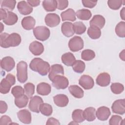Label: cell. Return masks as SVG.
Returning a JSON list of instances; mask_svg holds the SVG:
<instances>
[{
  "label": "cell",
  "mask_w": 125,
  "mask_h": 125,
  "mask_svg": "<svg viewBox=\"0 0 125 125\" xmlns=\"http://www.w3.org/2000/svg\"><path fill=\"white\" fill-rule=\"evenodd\" d=\"M21 36L16 33L9 34L7 33L0 34V46L3 48L15 47L21 42Z\"/></svg>",
  "instance_id": "1"
},
{
  "label": "cell",
  "mask_w": 125,
  "mask_h": 125,
  "mask_svg": "<svg viewBox=\"0 0 125 125\" xmlns=\"http://www.w3.org/2000/svg\"><path fill=\"white\" fill-rule=\"evenodd\" d=\"M30 68L35 72H37L42 76H45L50 70L49 63L41 58L33 59L29 64Z\"/></svg>",
  "instance_id": "2"
},
{
  "label": "cell",
  "mask_w": 125,
  "mask_h": 125,
  "mask_svg": "<svg viewBox=\"0 0 125 125\" xmlns=\"http://www.w3.org/2000/svg\"><path fill=\"white\" fill-rule=\"evenodd\" d=\"M16 83L15 77L11 74H8L5 78H3L0 83V92L2 94L8 93L11 88Z\"/></svg>",
  "instance_id": "3"
},
{
  "label": "cell",
  "mask_w": 125,
  "mask_h": 125,
  "mask_svg": "<svg viewBox=\"0 0 125 125\" xmlns=\"http://www.w3.org/2000/svg\"><path fill=\"white\" fill-rule=\"evenodd\" d=\"M17 78L21 83H25L28 79L27 64L24 61L20 62L17 65Z\"/></svg>",
  "instance_id": "4"
},
{
  "label": "cell",
  "mask_w": 125,
  "mask_h": 125,
  "mask_svg": "<svg viewBox=\"0 0 125 125\" xmlns=\"http://www.w3.org/2000/svg\"><path fill=\"white\" fill-rule=\"evenodd\" d=\"M33 34L37 40L45 41L49 38L50 32L46 26H38L33 29Z\"/></svg>",
  "instance_id": "5"
},
{
  "label": "cell",
  "mask_w": 125,
  "mask_h": 125,
  "mask_svg": "<svg viewBox=\"0 0 125 125\" xmlns=\"http://www.w3.org/2000/svg\"><path fill=\"white\" fill-rule=\"evenodd\" d=\"M83 45L82 38L77 36L73 37L68 42V47L72 52H77L81 50L83 48Z\"/></svg>",
  "instance_id": "6"
},
{
  "label": "cell",
  "mask_w": 125,
  "mask_h": 125,
  "mask_svg": "<svg viewBox=\"0 0 125 125\" xmlns=\"http://www.w3.org/2000/svg\"><path fill=\"white\" fill-rule=\"evenodd\" d=\"M53 86L58 89H65L69 84L67 78L63 75L56 76L52 80Z\"/></svg>",
  "instance_id": "7"
},
{
  "label": "cell",
  "mask_w": 125,
  "mask_h": 125,
  "mask_svg": "<svg viewBox=\"0 0 125 125\" xmlns=\"http://www.w3.org/2000/svg\"><path fill=\"white\" fill-rule=\"evenodd\" d=\"M43 100L40 96H34L31 97L28 105L29 109L32 112L39 113L40 105L43 103Z\"/></svg>",
  "instance_id": "8"
},
{
  "label": "cell",
  "mask_w": 125,
  "mask_h": 125,
  "mask_svg": "<svg viewBox=\"0 0 125 125\" xmlns=\"http://www.w3.org/2000/svg\"><path fill=\"white\" fill-rule=\"evenodd\" d=\"M79 84L85 90H88L92 88L94 85V82L93 78L87 75H82L79 80Z\"/></svg>",
  "instance_id": "9"
},
{
  "label": "cell",
  "mask_w": 125,
  "mask_h": 125,
  "mask_svg": "<svg viewBox=\"0 0 125 125\" xmlns=\"http://www.w3.org/2000/svg\"><path fill=\"white\" fill-rule=\"evenodd\" d=\"M44 21L47 26L53 27L60 23L61 19L58 15L55 13H49L46 15Z\"/></svg>",
  "instance_id": "10"
},
{
  "label": "cell",
  "mask_w": 125,
  "mask_h": 125,
  "mask_svg": "<svg viewBox=\"0 0 125 125\" xmlns=\"http://www.w3.org/2000/svg\"><path fill=\"white\" fill-rule=\"evenodd\" d=\"M113 113L123 115L125 113V100L119 99L115 101L111 106Z\"/></svg>",
  "instance_id": "11"
},
{
  "label": "cell",
  "mask_w": 125,
  "mask_h": 125,
  "mask_svg": "<svg viewBox=\"0 0 125 125\" xmlns=\"http://www.w3.org/2000/svg\"><path fill=\"white\" fill-rule=\"evenodd\" d=\"M15 62L13 58L10 56H6L3 58L0 61L1 68L7 71H10L15 67Z\"/></svg>",
  "instance_id": "12"
},
{
  "label": "cell",
  "mask_w": 125,
  "mask_h": 125,
  "mask_svg": "<svg viewBox=\"0 0 125 125\" xmlns=\"http://www.w3.org/2000/svg\"><path fill=\"white\" fill-rule=\"evenodd\" d=\"M17 8L19 12L22 15H27L33 11V8L26 1H19L17 4Z\"/></svg>",
  "instance_id": "13"
},
{
  "label": "cell",
  "mask_w": 125,
  "mask_h": 125,
  "mask_svg": "<svg viewBox=\"0 0 125 125\" xmlns=\"http://www.w3.org/2000/svg\"><path fill=\"white\" fill-rule=\"evenodd\" d=\"M30 52L35 56L41 55L44 51V47L43 44L38 41H34L32 42L29 46Z\"/></svg>",
  "instance_id": "14"
},
{
  "label": "cell",
  "mask_w": 125,
  "mask_h": 125,
  "mask_svg": "<svg viewBox=\"0 0 125 125\" xmlns=\"http://www.w3.org/2000/svg\"><path fill=\"white\" fill-rule=\"evenodd\" d=\"M63 74L64 70L63 66L60 64H55L51 66V69L48 75V78L49 80L52 81L56 76L59 75H63Z\"/></svg>",
  "instance_id": "15"
},
{
  "label": "cell",
  "mask_w": 125,
  "mask_h": 125,
  "mask_svg": "<svg viewBox=\"0 0 125 125\" xmlns=\"http://www.w3.org/2000/svg\"><path fill=\"white\" fill-rule=\"evenodd\" d=\"M111 114L110 109L106 106H101L97 110L96 116L98 119L101 121H106Z\"/></svg>",
  "instance_id": "16"
},
{
  "label": "cell",
  "mask_w": 125,
  "mask_h": 125,
  "mask_svg": "<svg viewBox=\"0 0 125 125\" xmlns=\"http://www.w3.org/2000/svg\"><path fill=\"white\" fill-rule=\"evenodd\" d=\"M96 83L99 86L105 87L108 85L110 83V76L106 72L100 73L97 77Z\"/></svg>",
  "instance_id": "17"
},
{
  "label": "cell",
  "mask_w": 125,
  "mask_h": 125,
  "mask_svg": "<svg viewBox=\"0 0 125 125\" xmlns=\"http://www.w3.org/2000/svg\"><path fill=\"white\" fill-rule=\"evenodd\" d=\"M19 120L22 123L29 124L31 122L32 117L31 113L27 109H22L17 113Z\"/></svg>",
  "instance_id": "18"
},
{
  "label": "cell",
  "mask_w": 125,
  "mask_h": 125,
  "mask_svg": "<svg viewBox=\"0 0 125 125\" xmlns=\"http://www.w3.org/2000/svg\"><path fill=\"white\" fill-rule=\"evenodd\" d=\"M105 23L104 18L100 15H96L93 16L89 22L90 26H95L100 29L104 27Z\"/></svg>",
  "instance_id": "19"
},
{
  "label": "cell",
  "mask_w": 125,
  "mask_h": 125,
  "mask_svg": "<svg viewBox=\"0 0 125 125\" xmlns=\"http://www.w3.org/2000/svg\"><path fill=\"white\" fill-rule=\"evenodd\" d=\"M54 104L59 107L66 106L69 102L67 96L64 94H58L53 97Z\"/></svg>",
  "instance_id": "20"
},
{
  "label": "cell",
  "mask_w": 125,
  "mask_h": 125,
  "mask_svg": "<svg viewBox=\"0 0 125 125\" xmlns=\"http://www.w3.org/2000/svg\"><path fill=\"white\" fill-rule=\"evenodd\" d=\"M61 30L63 35L66 37H70L74 34L73 23L70 22L66 21L62 23L61 26Z\"/></svg>",
  "instance_id": "21"
},
{
  "label": "cell",
  "mask_w": 125,
  "mask_h": 125,
  "mask_svg": "<svg viewBox=\"0 0 125 125\" xmlns=\"http://www.w3.org/2000/svg\"><path fill=\"white\" fill-rule=\"evenodd\" d=\"M51 91V85L46 83H41L37 85V92L38 94L42 95H48Z\"/></svg>",
  "instance_id": "22"
},
{
  "label": "cell",
  "mask_w": 125,
  "mask_h": 125,
  "mask_svg": "<svg viewBox=\"0 0 125 125\" xmlns=\"http://www.w3.org/2000/svg\"><path fill=\"white\" fill-rule=\"evenodd\" d=\"M21 23L24 29L30 30L34 28L36 24V21L32 17L27 16L22 19Z\"/></svg>",
  "instance_id": "23"
},
{
  "label": "cell",
  "mask_w": 125,
  "mask_h": 125,
  "mask_svg": "<svg viewBox=\"0 0 125 125\" xmlns=\"http://www.w3.org/2000/svg\"><path fill=\"white\" fill-rule=\"evenodd\" d=\"M61 16L62 21H74L76 20V14L73 9L69 8L66 11H64L61 13Z\"/></svg>",
  "instance_id": "24"
},
{
  "label": "cell",
  "mask_w": 125,
  "mask_h": 125,
  "mask_svg": "<svg viewBox=\"0 0 125 125\" xmlns=\"http://www.w3.org/2000/svg\"><path fill=\"white\" fill-rule=\"evenodd\" d=\"M68 90L70 94L76 98L80 99L83 96V90L77 85H71L69 86Z\"/></svg>",
  "instance_id": "25"
},
{
  "label": "cell",
  "mask_w": 125,
  "mask_h": 125,
  "mask_svg": "<svg viewBox=\"0 0 125 125\" xmlns=\"http://www.w3.org/2000/svg\"><path fill=\"white\" fill-rule=\"evenodd\" d=\"M62 63L66 66H72L76 61L74 55L70 52H67L63 54L61 57Z\"/></svg>",
  "instance_id": "26"
},
{
  "label": "cell",
  "mask_w": 125,
  "mask_h": 125,
  "mask_svg": "<svg viewBox=\"0 0 125 125\" xmlns=\"http://www.w3.org/2000/svg\"><path fill=\"white\" fill-rule=\"evenodd\" d=\"M83 116L88 122H92L96 119V109L93 107H88L83 111Z\"/></svg>",
  "instance_id": "27"
},
{
  "label": "cell",
  "mask_w": 125,
  "mask_h": 125,
  "mask_svg": "<svg viewBox=\"0 0 125 125\" xmlns=\"http://www.w3.org/2000/svg\"><path fill=\"white\" fill-rule=\"evenodd\" d=\"M6 18L3 20V22L8 25H12L15 24L18 20L17 15L11 11H7Z\"/></svg>",
  "instance_id": "28"
},
{
  "label": "cell",
  "mask_w": 125,
  "mask_h": 125,
  "mask_svg": "<svg viewBox=\"0 0 125 125\" xmlns=\"http://www.w3.org/2000/svg\"><path fill=\"white\" fill-rule=\"evenodd\" d=\"M88 36L94 40L99 39L101 35V31L100 28L95 26H90L87 30Z\"/></svg>",
  "instance_id": "29"
},
{
  "label": "cell",
  "mask_w": 125,
  "mask_h": 125,
  "mask_svg": "<svg viewBox=\"0 0 125 125\" xmlns=\"http://www.w3.org/2000/svg\"><path fill=\"white\" fill-rule=\"evenodd\" d=\"M28 97L23 94L19 97L15 98L14 102L15 105L19 108H23L25 107L28 102Z\"/></svg>",
  "instance_id": "30"
},
{
  "label": "cell",
  "mask_w": 125,
  "mask_h": 125,
  "mask_svg": "<svg viewBox=\"0 0 125 125\" xmlns=\"http://www.w3.org/2000/svg\"><path fill=\"white\" fill-rule=\"evenodd\" d=\"M42 6L47 12L54 11L57 8V1L55 0H43Z\"/></svg>",
  "instance_id": "31"
},
{
  "label": "cell",
  "mask_w": 125,
  "mask_h": 125,
  "mask_svg": "<svg viewBox=\"0 0 125 125\" xmlns=\"http://www.w3.org/2000/svg\"><path fill=\"white\" fill-rule=\"evenodd\" d=\"M77 18L81 20H88L92 16V13L90 10L86 9H82L76 12Z\"/></svg>",
  "instance_id": "32"
},
{
  "label": "cell",
  "mask_w": 125,
  "mask_h": 125,
  "mask_svg": "<svg viewBox=\"0 0 125 125\" xmlns=\"http://www.w3.org/2000/svg\"><path fill=\"white\" fill-rule=\"evenodd\" d=\"M72 118L73 121L77 123L83 122L85 120L83 116V111L80 109L74 110L72 114Z\"/></svg>",
  "instance_id": "33"
},
{
  "label": "cell",
  "mask_w": 125,
  "mask_h": 125,
  "mask_svg": "<svg viewBox=\"0 0 125 125\" xmlns=\"http://www.w3.org/2000/svg\"><path fill=\"white\" fill-rule=\"evenodd\" d=\"M74 33L77 35H81L85 32L86 27L82 21H77L73 24Z\"/></svg>",
  "instance_id": "34"
},
{
  "label": "cell",
  "mask_w": 125,
  "mask_h": 125,
  "mask_svg": "<svg viewBox=\"0 0 125 125\" xmlns=\"http://www.w3.org/2000/svg\"><path fill=\"white\" fill-rule=\"evenodd\" d=\"M16 3V1L15 0H4L1 1V7L5 10L11 12L15 8Z\"/></svg>",
  "instance_id": "35"
},
{
  "label": "cell",
  "mask_w": 125,
  "mask_h": 125,
  "mask_svg": "<svg viewBox=\"0 0 125 125\" xmlns=\"http://www.w3.org/2000/svg\"><path fill=\"white\" fill-rule=\"evenodd\" d=\"M73 70L78 73H83L85 67V63L81 60H76L72 65Z\"/></svg>",
  "instance_id": "36"
},
{
  "label": "cell",
  "mask_w": 125,
  "mask_h": 125,
  "mask_svg": "<svg viewBox=\"0 0 125 125\" xmlns=\"http://www.w3.org/2000/svg\"><path fill=\"white\" fill-rule=\"evenodd\" d=\"M40 110L42 114L46 116H50L53 112L52 106L48 104L43 103L41 104Z\"/></svg>",
  "instance_id": "37"
},
{
  "label": "cell",
  "mask_w": 125,
  "mask_h": 125,
  "mask_svg": "<svg viewBox=\"0 0 125 125\" xmlns=\"http://www.w3.org/2000/svg\"><path fill=\"white\" fill-rule=\"evenodd\" d=\"M95 57V53L94 51L90 49H85L81 53V58L83 60L89 61L93 60Z\"/></svg>",
  "instance_id": "38"
},
{
  "label": "cell",
  "mask_w": 125,
  "mask_h": 125,
  "mask_svg": "<svg viewBox=\"0 0 125 125\" xmlns=\"http://www.w3.org/2000/svg\"><path fill=\"white\" fill-rule=\"evenodd\" d=\"M115 33L116 35L121 38L125 37V22L120 21L116 26Z\"/></svg>",
  "instance_id": "39"
},
{
  "label": "cell",
  "mask_w": 125,
  "mask_h": 125,
  "mask_svg": "<svg viewBox=\"0 0 125 125\" xmlns=\"http://www.w3.org/2000/svg\"><path fill=\"white\" fill-rule=\"evenodd\" d=\"M111 91L115 94H119L123 92L124 90V85L121 83H112L110 86Z\"/></svg>",
  "instance_id": "40"
},
{
  "label": "cell",
  "mask_w": 125,
  "mask_h": 125,
  "mask_svg": "<svg viewBox=\"0 0 125 125\" xmlns=\"http://www.w3.org/2000/svg\"><path fill=\"white\" fill-rule=\"evenodd\" d=\"M24 88L25 92L28 98H31L34 94L35 92V85L33 83H28L24 84Z\"/></svg>",
  "instance_id": "41"
},
{
  "label": "cell",
  "mask_w": 125,
  "mask_h": 125,
  "mask_svg": "<svg viewBox=\"0 0 125 125\" xmlns=\"http://www.w3.org/2000/svg\"><path fill=\"white\" fill-rule=\"evenodd\" d=\"M123 1L121 0H109L107 4L109 7L113 10H118L122 6Z\"/></svg>",
  "instance_id": "42"
},
{
  "label": "cell",
  "mask_w": 125,
  "mask_h": 125,
  "mask_svg": "<svg viewBox=\"0 0 125 125\" xmlns=\"http://www.w3.org/2000/svg\"><path fill=\"white\" fill-rule=\"evenodd\" d=\"M24 89L19 85L15 86L11 89V93L15 98H17L24 94Z\"/></svg>",
  "instance_id": "43"
},
{
  "label": "cell",
  "mask_w": 125,
  "mask_h": 125,
  "mask_svg": "<svg viewBox=\"0 0 125 125\" xmlns=\"http://www.w3.org/2000/svg\"><path fill=\"white\" fill-rule=\"evenodd\" d=\"M123 121L122 117L120 116L112 115L109 121V124L111 125H119L122 124Z\"/></svg>",
  "instance_id": "44"
},
{
  "label": "cell",
  "mask_w": 125,
  "mask_h": 125,
  "mask_svg": "<svg viewBox=\"0 0 125 125\" xmlns=\"http://www.w3.org/2000/svg\"><path fill=\"white\" fill-rule=\"evenodd\" d=\"M57 1V8L60 10L65 9L68 5V1L65 0H58Z\"/></svg>",
  "instance_id": "45"
},
{
  "label": "cell",
  "mask_w": 125,
  "mask_h": 125,
  "mask_svg": "<svg viewBox=\"0 0 125 125\" xmlns=\"http://www.w3.org/2000/svg\"><path fill=\"white\" fill-rule=\"evenodd\" d=\"M83 5L87 8H92L96 6L97 1L94 0H83L82 1Z\"/></svg>",
  "instance_id": "46"
},
{
  "label": "cell",
  "mask_w": 125,
  "mask_h": 125,
  "mask_svg": "<svg viewBox=\"0 0 125 125\" xmlns=\"http://www.w3.org/2000/svg\"><path fill=\"white\" fill-rule=\"evenodd\" d=\"M11 122H12V120L11 118L7 115L2 116L0 118V125H10L11 124Z\"/></svg>",
  "instance_id": "47"
},
{
  "label": "cell",
  "mask_w": 125,
  "mask_h": 125,
  "mask_svg": "<svg viewBox=\"0 0 125 125\" xmlns=\"http://www.w3.org/2000/svg\"><path fill=\"white\" fill-rule=\"evenodd\" d=\"M0 112L1 114H3V113H5L7 110V108H8L7 104L5 102H4L3 101H0Z\"/></svg>",
  "instance_id": "48"
},
{
  "label": "cell",
  "mask_w": 125,
  "mask_h": 125,
  "mask_svg": "<svg viewBox=\"0 0 125 125\" xmlns=\"http://www.w3.org/2000/svg\"><path fill=\"white\" fill-rule=\"evenodd\" d=\"M46 125H60V123L57 119L54 118H49L46 123Z\"/></svg>",
  "instance_id": "49"
},
{
  "label": "cell",
  "mask_w": 125,
  "mask_h": 125,
  "mask_svg": "<svg viewBox=\"0 0 125 125\" xmlns=\"http://www.w3.org/2000/svg\"><path fill=\"white\" fill-rule=\"evenodd\" d=\"M7 12L6 11V10L1 8L0 9V20H3L5 19L7 17Z\"/></svg>",
  "instance_id": "50"
},
{
  "label": "cell",
  "mask_w": 125,
  "mask_h": 125,
  "mask_svg": "<svg viewBox=\"0 0 125 125\" xmlns=\"http://www.w3.org/2000/svg\"><path fill=\"white\" fill-rule=\"evenodd\" d=\"M30 6L32 7H35L37 6L40 4V3L41 2L40 0H28L27 1Z\"/></svg>",
  "instance_id": "51"
},
{
  "label": "cell",
  "mask_w": 125,
  "mask_h": 125,
  "mask_svg": "<svg viewBox=\"0 0 125 125\" xmlns=\"http://www.w3.org/2000/svg\"><path fill=\"white\" fill-rule=\"evenodd\" d=\"M120 16L122 20H125V7H123L120 11Z\"/></svg>",
  "instance_id": "52"
},
{
  "label": "cell",
  "mask_w": 125,
  "mask_h": 125,
  "mask_svg": "<svg viewBox=\"0 0 125 125\" xmlns=\"http://www.w3.org/2000/svg\"><path fill=\"white\" fill-rule=\"evenodd\" d=\"M125 49H124L122 52H120L119 54V57L123 61H125Z\"/></svg>",
  "instance_id": "53"
},
{
  "label": "cell",
  "mask_w": 125,
  "mask_h": 125,
  "mask_svg": "<svg viewBox=\"0 0 125 125\" xmlns=\"http://www.w3.org/2000/svg\"><path fill=\"white\" fill-rule=\"evenodd\" d=\"M0 26H1V30H0V33H1V32H2V31H3V29H4V26H3V25L2 23V22H0Z\"/></svg>",
  "instance_id": "54"
}]
</instances>
